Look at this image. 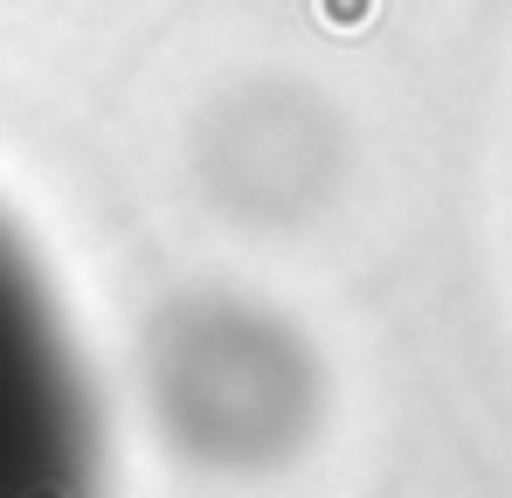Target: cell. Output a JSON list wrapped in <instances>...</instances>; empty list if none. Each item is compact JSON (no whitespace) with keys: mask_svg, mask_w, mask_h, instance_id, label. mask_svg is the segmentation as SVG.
Here are the masks:
<instances>
[{"mask_svg":"<svg viewBox=\"0 0 512 498\" xmlns=\"http://www.w3.org/2000/svg\"><path fill=\"white\" fill-rule=\"evenodd\" d=\"M0 498H97V409L63 312L0 222Z\"/></svg>","mask_w":512,"mask_h":498,"instance_id":"1","label":"cell"}]
</instances>
